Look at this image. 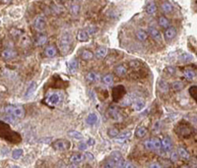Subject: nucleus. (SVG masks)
<instances>
[{
	"mask_svg": "<svg viewBox=\"0 0 197 168\" xmlns=\"http://www.w3.org/2000/svg\"><path fill=\"white\" fill-rule=\"evenodd\" d=\"M75 1H81V0H75Z\"/></svg>",
	"mask_w": 197,
	"mask_h": 168,
	"instance_id": "3c124183",
	"label": "nucleus"
},
{
	"mask_svg": "<svg viewBox=\"0 0 197 168\" xmlns=\"http://www.w3.org/2000/svg\"><path fill=\"white\" fill-rule=\"evenodd\" d=\"M78 148H79L80 150H85L86 148H87V144H84V143H81V144L78 146Z\"/></svg>",
	"mask_w": 197,
	"mask_h": 168,
	"instance_id": "a18cd8bd",
	"label": "nucleus"
},
{
	"mask_svg": "<svg viewBox=\"0 0 197 168\" xmlns=\"http://www.w3.org/2000/svg\"><path fill=\"white\" fill-rule=\"evenodd\" d=\"M86 159V155L84 153H74L71 155L70 161L72 163H81L82 161H84Z\"/></svg>",
	"mask_w": 197,
	"mask_h": 168,
	"instance_id": "4468645a",
	"label": "nucleus"
},
{
	"mask_svg": "<svg viewBox=\"0 0 197 168\" xmlns=\"http://www.w3.org/2000/svg\"><path fill=\"white\" fill-rule=\"evenodd\" d=\"M148 32L150 34V36H151L156 41L160 42V41H162V40H163V37H162V34L159 32V30H157L156 28L150 27V28L148 29Z\"/></svg>",
	"mask_w": 197,
	"mask_h": 168,
	"instance_id": "1a4fd4ad",
	"label": "nucleus"
},
{
	"mask_svg": "<svg viewBox=\"0 0 197 168\" xmlns=\"http://www.w3.org/2000/svg\"><path fill=\"white\" fill-rule=\"evenodd\" d=\"M149 167H155V168H161V165L158 163H151L149 165Z\"/></svg>",
	"mask_w": 197,
	"mask_h": 168,
	"instance_id": "de8ad7c7",
	"label": "nucleus"
},
{
	"mask_svg": "<svg viewBox=\"0 0 197 168\" xmlns=\"http://www.w3.org/2000/svg\"><path fill=\"white\" fill-rule=\"evenodd\" d=\"M68 69L70 70L71 72H75L76 70L78 69L79 67V64H78V61L76 59H73V60H71L70 62H68Z\"/></svg>",
	"mask_w": 197,
	"mask_h": 168,
	"instance_id": "7c9ffc66",
	"label": "nucleus"
},
{
	"mask_svg": "<svg viewBox=\"0 0 197 168\" xmlns=\"http://www.w3.org/2000/svg\"><path fill=\"white\" fill-rule=\"evenodd\" d=\"M144 147L147 148V150H160L161 147H162L161 141L158 139V138L149 139V140H147V141H145Z\"/></svg>",
	"mask_w": 197,
	"mask_h": 168,
	"instance_id": "39448f33",
	"label": "nucleus"
},
{
	"mask_svg": "<svg viewBox=\"0 0 197 168\" xmlns=\"http://www.w3.org/2000/svg\"><path fill=\"white\" fill-rule=\"evenodd\" d=\"M35 29L38 31V32H42V31L45 30V26H46V21L45 18L43 16H38L35 20Z\"/></svg>",
	"mask_w": 197,
	"mask_h": 168,
	"instance_id": "423d86ee",
	"label": "nucleus"
},
{
	"mask_svg": "<svg viewBox=\"0 0 197 168\" xmlns=\"http://www.w3.org/2000/svg\"><path fill=\"white\" fill-rule=\"evenodd\" d=\"M80 56L83 60H86V61H89L91 59H93L94 58V53L92 51H90L88 49H84L82 50L81 53H80Z\"/></svg>",
	"mask_w": 197,
	"mask_h": 168,
	"instance_id": "aec40b11",
	"label": "nucleus"
},
{
	"mask_svg": "<svg viewBox=\"0 0 197 168\" xmlns=\"http://www.w3.org/2000/svg\"><path fill=\"white\" fill-rule=\"evenodd\" d=\"M100 77L96 73V72H89L88 74L86 75V80L89 82V83H94V82H97Z\"/></svg>",
	"mask_w": 197,
	"mask_h": 168,
	"instance_id": "393cba45",
	"label": "nucleus"
},
{
	"mask_svg": "<svg viewBox=\"0 0 197 168\" xmlns=\"http://www.w3.org/2000/svg\"><path fill=\"white\" fill-rule=\"evenodd\" d=\"M35 89H37V83H35V82H32L29 87H28V89H27V92L25 93L26 97H29V96H31L32 95H33L34 92L35 91Z\"/></svg>",
	"mask_w": 197,
	"mask_h": 168,
	"instance_id": "cd10ccee",
	"label": "nucleus"
},
{
	"mask_svg": "<svg viewBox=\"0 0 197 168\" xmlns=\"http://www.w3.org/2000/svg\"><path fill=\"white\" fill-rule=\"evenodd\" d=\"M161 144L165 151H171L172 150V142L171 138H169V137H165V138L162 140Z\"/></svg>",
	"mask_w": 197,
	"mask_h": 168,
	"instance_id": "f8f14e48",
	"label": "nucleus"
},
{
	"mask_svg": "<svg viewBox=\"0 0 197 168\" xmlns=\"http://www.w3.org/2000/svg\"><path fill=\"white\" fill-rule=\"evenodd\" d=\"M23 150L22 148H17V150H15L13 152H12V157L14 159H19L20 157H22L23 155Z\"/></svg>",
	"mask_w": 197,
	"mask_h": 168,
	"instance_id": "c9c22d12",
	"label": "nucleus"
},
{
	"mask_svg": "<svg viewBox=\"0 0 197 168\" xmlns=\"http://www.w3.org/2000/svg\"><path fill=\"white\" fill-rule=\"evenodd\" d=\"M94 144H95V140L94 139H89L88 146H94Z\"/></svg>",
	"mask_w": 197,
	"mask_h": 168,
	"instance_id": "09e8293b",
	"label": "nucleus"
},
{
	"mask_svg": "<svg viewBox=\"0 0 197 168\" xmlns=\"http://www.w3.org/2000/svg\"><path fill=\"white\" fill-rule=\"evenodd\" d=\"M181 58H182V60L183 61H190L193 59V56L191 55V54H188V53H184L181 55Z\"/></svg>",
	"mask_w": 197,
	"mask_h": 168,
	"instance_id": "79ce46f5",
	"label": "nucleus"
},
{
	"mask_svg": "<svg viewBox=\"0 0 197 168\" xmlns=\"http://www.w3.org/2000/svg\"><path fill=\"white\" fill-rule=\"evenodd\" d=\"M4 111L15 119H21L25 114V110L22 106H15V105H9V106L5 107Z\"/></svg>",
	"mask_w": 197,
	"mask_h": 168,
	"instance_id": "f03ea898",
	"label": "nucleus"
},
{
	"mask_svg": "<svg viewBox=\"0 0 197 168\" xmlns=\"http://www.w3.org/2000/svg\"><path fill=\"white\" fill-rule=\"evenodd\" d=\"M124 163V160L122 158V155L119 152H113V153L109 156V158L106 160L105 163V167H122Z\"/></svg>",
	"mask_w": 197,
	"mask_h": 168,
	"instance_id": "f257e3e1",
	"label": "nucleus"
},
{
	"mask_svg": "<svg viewBox=\"0 0 197 168\" xmlns=\"http://www.w3.org/2000/svg\"><path fill=\"white\" fill-rule=\"evenodd\" d=\"M2 2L3 3H8V2H10V0H2Z\"/></svg>",
	"mask_w": 197,
	"mask_h": 168,
	"instance_id": "8fccbe9b",
	"label": "nucleus"
},
{
	"mask_svg": "<svg viewBox=\"0 0 197 168\" xmlns=\"http://www.w3.org/2000/svg\"><path fill=\"white\" fill-rule=\"evenodd\" d=\"M114 73L116 74L118 77H124L126 75V73H127V69L124 65H117L115 68H114Z\"/></svg>",
	"mask_w": 197,
	"mask_h": 168,
	"instance_id": "f3484780",
	"label": "nucleus"
},
{
	"mask_svg": "<svg viewBox=\"0 0 197 168\" xmlns=\"http://www.w3.org/2000/svg\"><path fill=\"white\" fill-rule=\"evenodd\" d=\"M118 134H119V132H118V130L115 128L109 129V131H108V135L110 138H116Z\"/></svg>",
	"mask_w": 197,
	"mask_h": 168,
	"instance_id": "4c0bfd02",
	"label": "nucleus"
},
{
	"mask_svg": "<svg viewBox=\"0 0 197 168\" xmlns=\"http://www.w3.org/2000/svg\"><path fill=\"white\" fill-rule=\"evenodd\" d=\"M196 86H191L190 88H189V93H190V95L194 99V100H196Z\"/></svg>",
	"mask_w": 197,
	"mask_h": 168,
	"instance_id": "ea45409f",
	"label": "nucleus"
},
{
	"mask_svg": "<svg viewBox=\"0 0 197 168\" xmlns=\"http://www.w3.org/2000/svg\"><path fill=\"white\" fill-rule=\"evenodd\" d=\"M184 77H185V79H186V80L192 81V80L195 79L196 73H195V71H193V70H185V71H184Z\"/></svg>",
	"mask_w": 197,
	"mask_h": 168,
	"instance_id": "c756f323",
	"label": "nucleus"
},
{
	"mask_svg": "<svg viewBox=\"0 0 197 168\" xmlns=\"http://www.w3.org/2000/svg\"><path fill=\"white\" fill-rule=\"evenodd\" d=\"M59 95L57 93H52V95H50L46 99V102L50 104V105H55L59 102Z\"/></svg>",
	"mask_w": 197,
	"mask_h": 168,
	"instance_id": "4be33fe9",
	"label": "nucleus"
},
{
	"mask_svg": "<svg viewBox=\"0 0 197 168\" xmlns=\"http://www.w3.org/2000/svg\"><path fill=\"white\" fill-rule=\"evenodd\" d=\"M159 84H160V86H162V87H160V89H161V91L162 92H167L168 91V89H169V85L165 83V81H160L159 82Z\"/></svg>",
	"mask_w": 197,
	"mask_h": 168,
	"instance_id": "a19ab883",
	"label": "nucleus"
},
{
	"mask_svg": "<svg viewBox=\"0 0 197 168\" xmlns=\"http://www.w3.org/2000/svg\"><path fill=\"white\" fill-rule=\"evenodd\" d=\"M135 36L139 41H145V40H147V38H148L147 32H145L143 30H137L135 32Z\"/></svg>",
	"mask_w": 197,
	"mask_h": 168,
	"instance_id": "6ab92c4d",
	"label": "nucleus"
},
{
	"mask_svg": "<svg viewBox=\"0 0 197 168\" xmlns=\"http://www.w3.org/2000/svg\"><path fill=\"white\" fill-rule=\"evenodd\" d=\"M177 152H179V157H181L183 160H189V159H190V153H189L188 150H185L184 147H179V150H177Z\"/></svg>",
	"mask_w": 197,
	"mask_h": 168,
	"instance_id": "5701e85b",
	"label": "nucleus"
},
{
	"mask_svg": "<svg viewBox=\"0 0 197 168\" xmlns=\"http://www.w3.org/2000/svg\"><path fill=\"white\" fill-rule=\"evenodd\" d=\"M122 167H124V168H133V167H135L133 165V164L131 163V162H128V161H124V163H123V165H122Z\"/></svg>",
	"mask_w": 197,
	"mask_h": 168,
	"instance_id": "c03bdc74",
	"label": "nucleus"
},
{
	"mask_svg": "<svg viewBox=\"0 0 197 168\" xmlns=\"http://www.w3.org/2000/svg\"><path fill=\"white\" fill-rule=\"evenodd\" d=\"M125 93V89L123 88V86H117L113 89V99L115 100L120 99Z\"/></svg>",
	"mask_w": 197,
	"mask_h": 168,
	"instance_id": "6e6552de",
	"label": "nucleus"
},
{
	"mask_svg": "<svg viewBox=\"0 0 197 168\" xmlns=\"http://www.w3.org/2000/svg\"><path fill=\"white\" fill-rule=\"evenodd\" d=\"M179 153L177 152H175V151H173V152H172V154H171V160L172 162H177V160H179Z\"/></svg>",
	"mask_w": 197,
	"mask_h": 168,
	"instance_id": "37998d69",
	"label": "nucleus"
},
{
	"mask_svg": "<svg viewBox=\"0 0 197 168\" xmlns=\"http://www.w3.org/2000/svg\"><path fill=\"white\" fill-rule=\"evenodd\" d=\"M157 10H158V7H157L155 2H150L147 4V6H146V12H147L149 15L155 14L157 12Z\"/></svg>",
	"mask_w": 197,
	"mask_h": 168,
	"instance_id": "b1692460",
	"label": "nucleus"
},
{
	"mask_svg": "<svg viewBox=\"0 0 197 168\" xmlns=\"http://www.w3.org/2000/svg\"><path fill=\"white\" fill-rule=\"evenodd\" d=\"M47 41V37L45 34H39V36L37 37V40H35V44L42 46L43 44H45Z\"/></svg>",
	"mask_w": 197,
	"mask_h": 168,
	"instance_id": "2f4dec72",
	"label": "nucleus"
},
{
	"mask_svg": "<svg viewBox=\"0 0 197 168\" xmlns=\"http://www.w3.org/2000/svg\"><path fill=\"white\" fill-rule=\"evenodd\" d=\"M102 84L109 86L113 83V77L112 75H105L102 78Z\"/></svg>",
	"mask_w": 197,
	"mask_h": 168,
	"instance_id": "f704fd0d",
	"label": "nucleus"
},
{
	"mask_svg": "<svg viewBox=\"0 0 197 168\" xmlns=\"http://www.w3.org/2000/svg\"><path fill=\"white\" fill-rule=\"evenodd\" d=\"M77 38L80 41H88L89 40V34L87 32H85V31H79L78 32V34H77Z\"/></svg>",
	"mask_w": 197,
	"mask_h": 168,
	"instance_id": "bb28decb",
	"label": "nucleus"
},
{
	"mask_svg": "<svg viewBox=\"0 0 197 168\" xmlns=\"http://www.w3.org/2000/svg\"><path fill=\"white\" fill-rule=\"evenodd\" d=\"M98 120V117L96 113H90V114L87 116L86 122L88 125H90V126H93V125L97 124Z\"/></svg>",
	"mask_w": 197,
	"mask_h": 168,
	"instance_id": "a211bd4d",
	"label": "nucleus"
},
{
	"mask_svg": "<svg viewBox=\"0 0 197 168\" xmlns=\"http://www.w3.org/2000/svg\"><path fill=\"white\" fill-rule=\"evenodd\" d=\"M176 36V29L175 27H171L169 26V28L165 29V34H164V37L167 40H172L173 37H175Z\"/></svg>",
	"mask_w": 197,
	"mask_h": 168,
	"instance_id": "0eeeda50",
	"label": "nucleus"
},
{
	"mask_svg": "<svg viewBox=\"0 0 197 168\" xmlns=\"http://www.w3.org/2000/svg\"><path fill=\"white\" fill-rule=\"evenodd\" d=\"M45 54L48 57V58H53L57 55V49L55 48V46L53 45H49L47 46L45 50Z\"/></svg>",
	"mask_w": 197,
	"mask_h": 168,
	"instance_id": "2eb2a0df",
	"label": "nucleus"
},
{
	"mask_svg": "<svg viewBox=\"0 0 197 168\" xmlns=\"http://www.w3.org/2000/svg\"><path fill=\"white\" fill-rule=\"evenodd\" d=\"M68 136L71 137L72 139H75V140H82L83 139V135L81 134L80 132L78 131H69L68 132Z\"/></svg>",
	"mask_w": 197,
	"mask_h": 168,
	"instance_id": "72a5a7b5",
	"label": "nucleus"
},
{
	"mask_svg": "<svg viewBox=\"0 0 197 168\" xmlns=\"http://www.w3.org/2000/svg\"><path fill=\"white\" fill-rule=\"evenodd\" d=\"M172 88L173 91L179 92L183 89V83H182V82H180V81H175L172 84Z\"/></svg>",
	"mask_w": 197,
	"mask_h": 168,
	"instance_id": "473e14b6",
	"label": "nucleus"
},
{
	"mask_svg": "<svg viewBox=\"0 0 197 168\" xmlns=\"http://www.w3.org/2000/svg\"><path fill=\"white\" fill-rule=\"evenodd\" d=\"M71 44H72V36L69 33L63 34L60 37V40H59V46H60V50L62 51V53L68 52Z\"/></svg>",
	"mask_w": 197,
	"mask_h": 168,
	"instance_id": "7ed1b4c3",
	"label": "nucleus"
},
{
	"mask_svg": "<svg viewBox=\"0 0 197 168\" xmlns=\"http://www.w3.org/2000/svg\"><path fill=\"white\" fill-rule=\"evenodd\" d=\"M16 55H17V52L13 49H5V50H3L1 53L2 58L5 60H10L12 58H14Z\"/></svg>",
	"mask_w": 197,
	"mask_h": 168,
	"instance_id": "ddd939ff",
	"label": "nucleus"
},
{
	"mask_svg": "<svg viewBox=\"0 0 197 168\" xmlns=\"http://www.w3.org/2000/svg\"><path fill=\"white\" fill-rule=\"evenodd\" d=\"M85 155L88 156V159L90 160V161H93V160H94V155L92 153H90V152H86Z\"/></svg>",
	"mask_w": 197,
	"mask_h": 168,
	"instance_id": "49530a36",
	"label": "nucleus"
},
{
	"mask_svg": "<svg viewBox=\"0 0 197 168\" xmlns=\"http://www.w3.org/2000/svg\"><path fill=\"white\" fill-rule=\"evenodd\" d=\"M108 53H109V50L106 47H100L94 53V57H96L97 59H104L108 55Z\"/></svg>",
	"mask_w": 197,
	"mask_h": 168,
	"instance_id": "9d476101",
	"label": "nucleus"
},
{
	"mask_svg": "<svg viewBox=\"0 0 197 168\" xmlns=\"http://www.w3.org/2000/svg\"><path fill=\"white\" fill-rule=\"evenodd\" d=\"M109 115L112 116V119H117L118 117H119V114H118L117 109L115 107H110L109 110Z\"/></svg>",
	"mask_w": 197,
	"mask_h": 168,
	"instance_id": "e433bc0d",
	"label": "nucleus"
},
{
	"mask_svg": "<svg viewBox=\"0 0 197 168\" xmlns=\"http://www.w3.org/2000/svg\"><path fill=\"white\" fill-rule=\"evenodd\" d=\"M161 8H162V10H163V12L165 14H169L173 11V6L169 1H165V2L162 3Z\"/></svg>",
	"mask_w": 197,
	"mask_h": 168,
	"instance_id": "412c9836",
	"label": "nucleus"
},
{
	"mask_svg": "<svg viewBox=\"0 0 197 168\" xmlns=\"http://www.w3.org/2000/svg\"><path fill=\"white\" fill-rule=\"evenodd\" d=\"M117 137H118V138L116 139V142L117 143H124L126 140L129 139L130 137H131V132H130V131L124 132V133H122V135L118 134Z\"/></svg>",
	"mask_w": 197,
	"mask_h": 168,
	"instance_id": "a878e982",
	"label": "nucleus"
},
{
	"mask_svg": "<svg viewBox=\"0 0 197 168\" xmlns=\"http://www.w3.org/2000/svg\"><path fill=\"white\" fill-rule=\"evenodd\" d=\"M79 11H80V6L78 4H73L71 6V13H72L74 16H77L79 14Z\"/></svg>",
	"mask_w": 197,
	"mask_h": 168,
	"instance_id": "58836bf2",
	"label": "nucleus"
},
{
	"mask_svg": "<svg viewBox=\"0 0 197 168\" xmlns=\"http://www.w3.org/2000/svg\"><path fill=\"white\" fill-rule=\"evenodd\" d=\"M146 134H147V129L144 127H138L135 130V136L137 138H144Z\"/></svg>",
	"mask_w": 197,
	"mask_h": 168,
	"instance_id": "c85d7f7f",
	"label": "nucleus"
},
{
	"mask_svg": "<svg viewBox=\"0 0 197 168\" xmlns=\"http://www.w3.org/2000/svg\"><path fill=\"white\" fill-rule=\"evenodd\" d=\"M71 147V144L69 141L66 140H56L55 142L52 143V147L54 150H59V151H64L68 150Z\"/></svg>",
	"mask_w": 197,
	"mask_h": 168,
	"instance_id": "20e7f679",
	"label": "nucleus"
},
{
	"mask_svg": "<svg viewBox=\"0 0 197 168\" xmlns=\"http://www.w3.org/2000/svg\"><path fill=\"white\" fill-rule=\"evenodd\" d=\"M158 24H159V26L161 27V28L167 29V28H169V26H171V22H169V20L167 17L161 16V17H159V19H158Z\"/></svg>",
	"mask_w": 197,
	"mask_h": 168,
	"instance_id": "dca6fc26",
	"label": "nucleus"
},
{
	"mask_svg": "<svg viewBox=\"0 0 197 168\" xmlns=\"http://www.w3.org/2000/svg\"><path fill=\"white\" fill-rule=\"evenodd\" d=\"M145 103L146 102H145V100L143 99H135L133 101L132 108L135 111H140L145 107Z\"/></svg>",
	"mask_w": 197,
	"mask_h": 168,
	"instance_id": "9b49d317",
	"label": "nucleus"
}]
</instances>
